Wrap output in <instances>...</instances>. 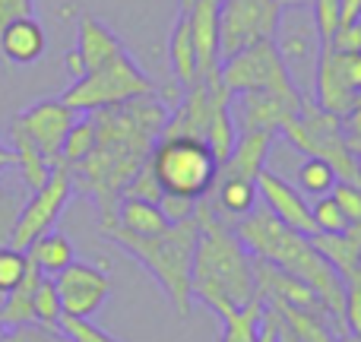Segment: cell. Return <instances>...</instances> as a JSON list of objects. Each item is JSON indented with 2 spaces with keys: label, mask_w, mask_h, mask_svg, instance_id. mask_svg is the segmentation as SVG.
Here are the masks:
<instances>
[{
  "label": "cell",
  "mask_w": 361,
  "mask_h": 342,
  "mask_svg": "<svg viewBox=\"0 0 361 342\" xmlns=\"http://www.w3.org/2000/svg\"><path fill=\"white\" fill-rule=\"evenodd\" d=\"M13 171V169H10ZM10 171L0 174V248H10V238H13V228H16V219H19V209L25 203V184L10 178Z\"/></svg>",
  "instance_id": "cell-26"
},
{
  "label": "cell",
  "mask_w": 361,
  "mask_h": 342,
  "mask_svg": "<svg viewBox=\"0 0 361 342\" xmlns=\"http://www.w3.org/2000/svg\"><path fill=\"white\" fill-rule=\"evenodd\" d=\"M140 95H156V83L137 67V61L127 51H121L102 67L89 70L82 80H76L61 95V102L73 108L76 114H92L102 108L124 105V102L140 99Z\"/></svg>",
  "instance_id": "cell-6"
},
{
  "label": "cell",
  "mask_w": 361,
  "mask_h": 342,
  "mask_svg": "<svg viewBox=\"0 0 361 342\" xmlns=\"http://www.w3.org/2000/svg\"><path fill=\"white\" fill-rule=\"evenodd\" d=\"M102 235L114 241L127 257L140 263L152 279L162 286L169 295L171 307L178 317L190 314V267H193V250H197V216H187L180 222H171L162 235L140 238L130 231L118 228V225H102Z\"/></svg>",
  "instance_id": "cell-4"
},
{
  "label": "cell",
  "mask_w": 361,
  "mask_h": 342,
  "mask_svg": "<svg viewBox=\"0 0 361 342\" xmlns=\"http://www.w3.org/2000/svg\"><path fill=\"white\" fill-rule=\"evenodd\" d=\"M358 51H361V44H358Z\"/></svg>",
  "instance_id": "cell-51"
},
{
  "label": "cell",
  "mask_w": 361,
  "mask_h": 342,
  "mask_svg": "<svg viewBox=\"0 0 361 342\" xmlns=\"http://www.w3.org/2000/svg\"><path fill=\"white\" fill-rule=\"evenodd\" d=\"M0 342H73L61 326H42V324H25L13 326V330L0 333Z\"/></svg>",
  "instance_id": "cell-35"
},
{
  "label": "cell",
  "mask_w": 361,
  "mask_h": 342,
  "mask_svg": "<svg viewBox=\"0 0 361 342\" xmlns=\"http://www.w3.org/2000/svg\"><path fill=\"white\" fill-rule=\"evenodd\" d=\"M92 149H95V121H92V114H86V118H76L73 127L67 130V137H63V143H61V159H57V165L73 169V165H80Z\"/></svg>",
  "instance_id": "cell-29"
},
{
  "label": "cell",
  "mask_w": 361,
  "mask_h": 342,
  "mask_svg": "<svg viewBox=\"0 0 361 342\" xmlns=\"http://www.w3.org/2000/svg\"><path fill=\"white\" fill-rule=\"evenodd\" d=\"M219 4L222 0H193L187 10V25H190V42L197 51V73L200 80L219 76Z\"/></svg>",
  "instance_id": "cell-15"
},
{
  "label": "cell",
  "mask_w": 361,
  "mask_h": 342,
  "mask_svg": "<svg viewBox=\"0 0 361 342\" xmlns=\"http://www.w3.org/2000/svg\"><path fill=\"white\" fill-rule=\"evenodd\" d=\"M311 244L317 248V254L343 276V282L361 279V248L349 231H345V235H311Z\"/></svg>",
  "instance_id": "cell-22"
},
{
  "label": "cell",
  "mask_w": 361,
  "mask_h": 342,
  "mask_svg": "<svg viewBox=\"0 0 361 342\" xmlns=\"http://www.w3.org/2000/svg\"><path fill=\"white\" fill-rule=\"evenodd\" d=\"M70 197H73V178H70L67 165H54L51 178L44 181L38 190H32L25 197L23 209H19L16 228H13L10 248L16 250H29V244L35 238H42L44 231L54 228V222L61 219V212L67 209Z\"/></svg>",
  "instance_id": "cell-10"
},
{
  "label": "cell",
  "mask_w": 361,
  "mask_h": 342,
  "mask_svg": "<svg viewBox=\"0 0 361 342\" xmlns=\"http://www.w3.org/2000/svg\"><path fill=\"white\" fill-rule=\"evenodd\" d=\"M92 121L95 149L70 169V178L73 190L92 197L102 225H111L124 187L149 162L152 146L169 124V108L159 102V95H140L124 105L92 111Z\"/></svg>",
  "instance_id": "cell-1"
},
{
  "label": "cell",
  "mask_w": 361,
  "mask_h": 342,
  "mask_svg": "<svg viewBox=\"0 0 361 342\" xmlns=\"http://www.w3.org/2000/svg\"><path fill=\"white\" fill-rule=\"evenodd\" d=\"M121 197H140V200H149V203H162L165 193H162V187H159L156 174H152V169H149V162L133 174V181L124 187V193H121Z\"/></svg>",
  "instance_id": "cell-38"
},
{
  "label": "cell",
  "mask_w": 361,
  "mask_h": 342,
  "mask_svg": "<svg viewBox=\"0 0 361 342\" xmlns=\"http://www.w3.org/2000/svg\"><path fill=\"white\" fill-rule=\"evenodd\" d=\"M336 174H333V169L324 162V159H305L298 169V190L305 193V197H326V193L336 187Z\"/></svg>",
  "instance_id": "cell-30"
},
{
  "label": "cell",
  "mask_w": 361,
  "mask_h": 342,
  "mask_svg": "<svg viewBox=\"0 0 361 342\" xmlns=\"http://www.w3.org/2000/svg\"><path fill=\"white\" fill-rule=\"evenodd\" d=\"M32 317H35V324H42V326H57L63 317L54 279H48V276H42L35 286V295H32Z\"/></svg>",
  "instance_id": "cell-31"
},
{
  "label": "cell",
  "mask_w": 361,
  "mask_h": 342,
  "mask_svg": "<svg viewBox=\"0 0 361 342\" xmlns=\"http://www.w3.org/2000/svg\"><path fill=\"white\" fill-rule=\"evenodd\" d=\"M162 212L169 216V222H180V219H187V216H193V200H184V197H162Z\"/></svg>",
  "instance_id": "cell-41"
},
{
  "label": "cell",
  "mask_w": 361,
  "mask_h": 342,
  "mask_svg": "<svg viewBox=\"0 0 361 342\" xmlns=\"http://www.w3.org/2000/svg\"><path fill=\"white\" fill-rule=\"evenodd\" d=\"M254 184H257V197H260V203L267 206L282 225H288L292 231L307 235V238L317 235L314 219H311V203H307V197L298 190V187H292L286 178H279L269 165L257 174Z\"/></svg>",
  "instance_id": "cell-14"
},
{
  "label": "cell",
  "mask_w": 361,
  "mask_h": 342,
  "mask_svg": "<svg viewBox=\"0 0 361 342\" xmlns=\"http://www.w3.org/2000/svg\"><path fill=\"white\" fill-rule=\"evenodd\" d=\"M13 165H16V159H13V149H10V146H4V143H0V174H4V171H10Z\"/></svg>",
  "instance_id": "cell-45"
},
{
  "label": "cell",
  "mask_w": 361,
  "mask_h": 342,
  "mask_svg": "<svg viewBox=\"0 0 361 342\" xmlns=\"http://www.w3.org/2000/svg\"><path fill=\"white\" fill-rule=\"evenodd\" d=\"M279 0H222L219 4V61L257 42H269L279 29Z\"/></svg>",
  "instance_id": "cell-8"
},
{
  "label": "cell",
  "mask_w": 361,
  "mask_h": 342,
  "mask_svg": "<svg viewBox=\"0 0 361 342\" xmlns=\"http://www.w3.org/2000/svg\"><path fill=\"white\" fill-rule=\"evenodd\" d=\"M358 23H361V16H358Z\"/></svg>",
  "instance_id": "cell-52"
},
{
  "label": "cell",
  "mask_w": 361,
  "mask_h": 342,
  "mask_svg": "<svg viewBox=\"0 0 361 342\" xmlns=\"http://www.w3.org/2000/svg\"><path fill=\"white\" fill-rule=\"evenodd\" d=\"M73 48H76V54L82 57V63H86V73L95 67H102L105 61H111V57L121 54V51H127L124 44H121V38L114 35L102 19L89 16V13H82V16L76 19V44Z\"/></svg>",
  "instance_id": "cell-17"
},
{
  "label": "cell",
  "mask_w": 361,
  "mask_h": 342,
  "mask_svg": "<svg viewBox=\"0 0 361 342\" xmlns=\"http://www.w3.org/2000/svg\"><path fill=\"white\" fill-rule=\"evenodd\" d=\"M219 80L231 95L238 92H298L288 76L286 63H282L279 51H276L273 38L269 42H257L250 48L238 51V54L225 57L219 63Z\"/></svg>",
  "instance_id": "cell-7"
},
{
  "label": "cell",
  "mask_w": 361,
  "mask_h": 342,
  "mask_svg": "<svg viewBox=\"0 0 361 342\" xmlns=\"http://www.w3.org/2000/svg\"><path fill=\"white\" fill-rule=\"evenodd\" d=\"M193 6V0H180V13H187Z\"/></svg>",
  "instance_id": "cell-49"
},
{
  "label": "cell",
  "mask_w": 361,
  "mask_h": 342,
  "mask_svg": "<svg viewBox=\"0 0 361 342\" xmlns=\"http://www.w3.org/2000/svg\"><path fill=\"white\" fill-rule=\"evenodd\" d=\"M29 260L38 267V273L48 276V279H54L61 269H67L70 263L76 260V250H73V241H70L63 231H44L42 238H35V241L29 244Z\"/></svg>",
  "instance_id": "cell-23"
},
{
  "label": "cell",
  "mask_w": 361,
  "mask_h": 342,
  "mask_svg": "<svg viewBox=\"0 0 361 342\" xmlns=\"http://www.w3.org/2000/svg\"><path fill=\"white\" fill-rule=\"evenodd\" d=\"M10 149H13V159H16L13 171L19 174V181L25 184V190H38V187L51 178V169H54V165L42 156V149L25 137L23 127H19L16 121H13V127H10Z\"/></svg>",
  "instance_id": "cell-21"
},
{
  "label": "cell",
  "mask_w": 361,
  "mask_h": 342,
  "mask_svg": "<svg viewBox=\"0 0 361 342\" xmlns=\"http://www.w3.org/2000/svg\"><path fill=\"white\" fill-rule=\"evenodd\" d=\"M301 92H238L231 95L228 111L235 121L238 137L241 133H276L298 114Z\"/></svg>",
  "instance_id": "cell-11"
},
{
  "label": "cell",
  "mask_w": 361,
  "mask_h": 342,
  "mask_svg": "<svg viewBox=\"0 0 361 342\" xmlns=\"http://www.w3.org/2000/svg\"><path fill=\"white\" fill-rule=\"evenodd\" d=\"M193 216H197V250L190 267V298L203 301L219 317H228L257 301L254 257L238 241L231 225L212 209L209 197L197 200Z\"/></svg>",
  "instance_id": "cell-2"
},
{
  "label": "cell",
  "mask_w": 361,
  "mask_h": 342,
  "mask_svg": "<svg viewBox=\"0 0 361 342\" xmlns=\"http://www.w3.org/2000/svg\"><path fill=\"white\" fill-rule=\"evenodd\" d=\"M203 143L209 146V152L216 156L219 165L231 156V149H235V143H238V130H235L228 105H219L216 111H212L209 124H206V133H203Z\"/></svg>",
  "instance_id": "cell-28"
},
{
  "label": "cell",
  "mask_w": 361,
  "mask_h": 342,
  "mask_svg": "<svg viewBox=\"0 0 361 342\" xmlns=\"http://www.w3.org/2000/svg\"><path fill=\"white\" fill-rule=\"evenodd\" d=\"M57 326H61V330L67 333L73 342H121V339H114L111 333L102 330L99 324H92V320H82V317H67V314H63Z\"/></svg>",
  "instance_id": "cell-37"
},
{
  "label": "cell",
  "mask_w": 361,
  "mask_h": 342,
  "mask_svg": "<svg viewBox=\"0 0 361 342\" xmlns=\"http://www.w3.org/2000/svg\"><path fill=\"white\" fill-rule=\"evenodd\" d=\"M345 146H349V152L361 162V137H345Z\"/></svg>",
  "instance_id": "cell-46"
},
{
  "label": "cell",
  "mask_w": 361,
  "mask_h": 342,
  "mask_svg": "<svg viewBox=\"0 0 361 342\" xmlns=\"http://www.w3.org/2000/svg\"><path fill=\"white\" fill-rule=\"evenodd\" d=\"M38 279H42V273H38V267L29 260V269H25L23 282H19L13 292H6L4 301H0V326H4V330L35 324V317H32V295H35Z\"/></svg>",
  "instance_id": "cell-24"
},
{
  "label": "cell",
  "mask_w": 361,
  "mask_h": 342,
  "mask_svg": "<svg viewBox=\"0 0 361 342\" xmlns=\"http://www.w3.org/2000/svg\"><path fill=\"white\" fill-rule=\"evenodd\" d=\"M149 169L165 197H184L197 203L216 184L219 162L197 137H159L149 152Z\"/></svg>",
  "instance_id": "cell-5"
},
{
  "label": "cell",
  "mask_w": 361,
  "mask_h": 342,
  "mask_svg": "<svg viewBox=\"0 0 361 342\" xmlns=\"http://www.w3.org/2000/svg\"><path fill=\"white\" fill-rule=\"evenodd\" d=\"M279 4H282V6H307L311 0H279Z\"/></svg>",
  "instance_id": "cell-48"
},
{
  "label": "cell",
  "mask_w": 361,
  "mask_h": 342,
  "mask_svg": "<svg viewBox=\"0 0 361 342\" xmlns=\"http://www.w3.org/2000/svg\"><path fill=\"white\" fill-rule=\"evenodd\" d=\"M311 219L317 235H345L349 231V219L343 216L339 203L326 193V197H317V203L311 206Z\"/></svg>",
  "instance_id": "cell-32"
},
{
  "label": "cell",
  "mask_w": 361,
  "mask_h": 342,
  "mask_svg": "<svg viewBox=\"0 0 361 342\" xmlns=\"http://www.w3.org/2000/svg\"><path fill=\"white\" fill-rule=\"evenodd\" d=\"M330 57H333V67H336V76L343 80V86L349 92L361 95V51H333L330 48Z\"/></svg>",
  "instance_id": "cell-36"
},
{
  "label": "cell",
  "mask_w": 361,
  "mask_h": 342,
  "mask_svg": "<svg viewBox=\"0 0 361 342\" xmlns=\"http://www.w3.org/2000/svg\"><path fill=\"white\" fill-rule=\"evenodd\" d=\"M339 4H343V25L358 23V16H361V0H339Z\"/></svg>",
  "instance_id": "cell-43"
},
{
  "label": "cell",
  "mask_w": 361,
  "mask_h": 342,
  "mask_svg": "<svg viewBox=\"0 0 361 342\" xmlns=\"http://www.w3.org/2000/svg\"><path fill=\"white\" fill-rule=\"evenodd\" d=\"M336 342H361V336H355V333H349V330H345V333H343V336H339Z\"/></svg>",
  "instance_id": "cell-47"
},
{
  "label": "cell",
  "mask_w": 361,
  "mask_h": 342,
  "mask_svg": "<svg viewBox=\"0 0 361 342\" xmlns=\"http://www.w3.org/2000/svg\"><path fill=\"white\" fill-rule=\"evenodd\" d=\"M260 324H263V301L257 298L241 311L222 317L219 342H260Z\"/></svg>",
  "instance_id": "cell-27"
},
{
  "label": "cell",
  "mask_w": 361,
  "mask_h": 342,
  "mask_svg": "<svg viewBox=\"0 0 361 342\" xmlns=\"http://www.w3.org/2000/svg\"><path fill=\"white\" fill-rule=\"evenodd\" d=\"M231 231H235L238 241L250 250V257H260V260L273 263V267L286 269L288 276L305 282V286L317 295L324 311L330 314L339 326H345V282H343V276L317 254L311 238L292 231L288 225H282L267 206H254L247 216L231 225Z\"/></svg>",
  "instance_id": "cell-3"
},
{
  "label": "cell",
  "mask_w": 361,
  "mask_h": 342,
  "mask_svg": "<svg viewBox=\"0 0 361 342\" xmlns=\"http://www.w3.org/2000/svg\"><path fill=\"white\" fill-rule=\"evenodd\" d=\"M206 197H209L212 209H216L228 225H235L238 219H244L257 203H260L254 181L231 178V174H219L216 184H212V190L206 193Z\"/></svg>",
  "instance_id": "cell-19"
},
{
  "label": "cell",
  "mask_w": 361,
  "mask_h": 342,
  "mask_svg": "<svg viewBox=\"0 0 361 342\" xmlns=\"http://www.w3.org/2000/svg\"><path fill=\"white\" fill-rule=\"evenodd\" d=\"M0 301H4V295H0ZM0 333H4V326H0Z\"/></svg>",
  "instance_id": "cell-50"
},
{
  "label": "cell",
  "mask_w": 361,
  "mask_h": 342,
  "mask_svg": "<svg viewBox=\"0 0 361 342\" xmlns=\"http://www.w3.org/2000/svg\"><path fill=\"white\" fill-rule=\"evenodd\" d=\"M29 269V254L16 248H0V295L13 292Z\"/></svg>",
  "instance_id": "cell-34"
},
{
  "label": "cell",
  "mask_w": 361,
  "mask_h": 342,
  "mask_svg": "<svg viewBox=\"0 0 361 342\" xmlns=\"http://www.w3.org/2000/svg\"><path fill=\"white\" fill-rule=\"evenodd\" d=\"M63 67H67V73L73 76V83L86 76V63H82V57L76 54V48H70L67 54H63Z\"/></svg>",
  "instance_id": "cell-42"
},
{
  "label": "cell",
  "mask_w": 361,
  "mask_h": 342,
  "mask_svg": "<svg viewBox=\"0 0 361 342\" xmlns=\"http://www.w3.org/2000/svg\"><path fill=\"white\" fill-rule=\"evenodd\" d=\"M48 48V38H44V29L35 16H23L13 19L0 29V54L6 57L16 67H29Z\"/></svg>",
  "instance_id": "cell-16"
},
{
  "label": "cell",
  "mask_w": 361,
  "mask_h": 342,
  "mask_svg": "<svg viewBox=\"0 0 361 342\" xmlns=\"http://www.w3.org/2000/svg\"><path fill=\"white\" fill-rule=\"evenodd\" d=\"M54 288L67 317L92 320V314L102 311V305L111 298L114 286H111V276L105 273V267L73 260L67 269H61L54 276Z\"/></svg>",
  "instance_id": "cell-12"
},
{
  "label": "cell",
  "mask_w": 361,
  "mask_h": 342,
  "mask_svg": "<svg viewBox=\"0 0 361 342\" xmlns=\"http://www.w3.org/2000/svg\"><path fill=\"white\" fill-rule=\"evenodd\" d=\"M307 6H311V19L320 42L330 44L333 35L339 32V25H343V4L339 0H311Z\"/></svg>",
  "instance_id": "cell-33"
},
{
  "label": "cell",
  "mask_w": 361,
  "mask_h": 342,
  "mask_svg": "<svg viewBox=\"0 0 361 342\" xmlns=\"http://www.w3.org/2000/svg\"><path fill=\"white\" fill-rule=\"evenodd\" d=\"M23 16H35V0H0V29Z\"/></svg>",
  "instance_id": "cell-40"
},
{
  "label": "cell",
  "mask_w": 361,
  "mask_h": 342,
  "mask_svg": "<svg viewBox=\"0 0 361 342\" xmlns=\"http://www.w3.org/2000/svg\"><path fill=\"white\" fill-rule=\"evenodd\" d=\"M330 197L339 203V209H343V216L349 219V225L361 222V187H355V184H336L330 190Z\"/></svg>",
  "instance_id": "cell-39"
},
{
  "label": "cell",
  "mask_w": 361,
  "mask_h": 342,
  "mask_svg": "<svg viewBox=\"0 0 361 342\" xmlns=\"http://www.w3.org/2000/svg\"><path fill=\"white\" fill-rule=\"evenodd\" d=\"M273 44L279 51L282 63H286L288 76H292L295 89L311 99L314 70H317L324 42H320L317 29H314V19L307 13V6H282V19L273 35Z\"/></svg>",
  "instance_id": "cell-9"
},
{
  "label": "cell",
  "mask_w": 361,
  "mask_h": 342,
  "mask_svg": "<svg viewBox=\"0 0 361 342\" xmlns=\"http://www.w3.org/2000/svg\"><path fill=\"white\" fill-rule=\"evenodd\" d=\"M114 225L130 231V235L152 238V235H162L171 222L159 203H149V200H140V197H121L118 209H114Z\"/></svg>",
  "instance_id": "cell-20"
},
{
  "label": "cell",
  "mask_w": 361,
  "mask_h": 342,
  "mask_svg": "<svg viewBox=\"0 0 361 342\" xmlns=\"http://www.w3.org/2000/svg\"><path fill=\"white\" fill-rule=\"evenodd\" d=\"M276 342H301L292 330H288V324L279 317V314H276Z\"/></svg>",
  "instance_id": "cell-44"
},
{
  "label": "cell",
  "mask_w": 361,
  "mask_h": 342,
  "mask_svg": "<svg viewBox=\"0 0 361 342\" xmlns=\"http://www.w3.org/2000/svg\"><path fill=\"white\" fill-rule=\"evenodd\" d=\"M76 118H80V114L63 105L61 99H44V102H35L32 108H25L16 118V124L23 127L25 137L42 149V156L48 159L51 165H57V159H61V143Z\"/></svg>",
  "instance_id": "cell-13"
},
{
  "label": "cell",
  "mask_w": 361,
  "mask_h": 342,
  "mask_svg": "<svg viewBox=\"0 0 361 342\" xmlns=\"http://www.w3.org/2000/svg\"><path fill=\"white\" fill-rule=\"evenodd\" d=\"M169 61H171V70H175L178 83L184 89H190L193 83H200V73H197V51H193V42H190V25H187V13H180L175 29L169 35Z\"/></svg>",
  "instance_id": "cell-25"
},
{
  "label": "cell",
  "mask_w": 361,
  "mask_h": 342,
  "mask_svg": "<svg viewBox=\"0 0 361 342\" xmlns=\"http://www.w3.org/2000/svg\"><path fill=\"white\" fill-rule=\"evenodd\" d=\"M276 140H279L276 133H241L238 143H235V149H231V156L219 165V174H231V178L254 181L257 174L267 169L269 152H273Z\"/></svg>",
  "instance_id": "cell-18"
}]
</instances>
